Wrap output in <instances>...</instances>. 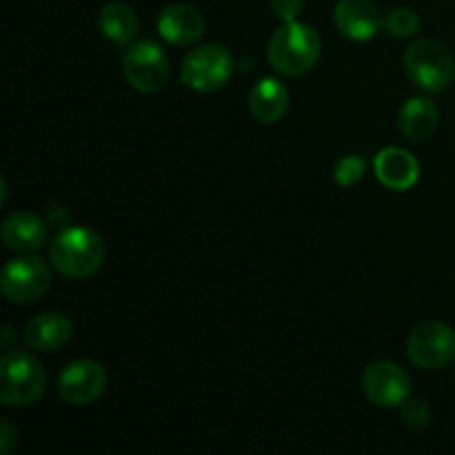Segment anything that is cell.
<instances>
[{"mask_svg": "<svg viewBox=\"0 0 455 455\" xmlns=\"http://www.w3.org/2000/svg\"><path fill=\"white\" fill-rule=\"evenodd\" d=\"M204 16L198 7L189 3H173L163 9L158 18V31L163 40L178 47L194 44L204 34Z\"/></svg>", "mask_w": 455, "mask_h": 455, "instance_id": "obj_12", "label": "cell"}, {"mask_svg": "<svg viewBox=\"0 0 455 455\" xmlns=\"http://www.w3.org/2000/svg\"><path fill=\"white\" fill-rule=\"evenodd\" d=\"M271 9L283 22H293L305 9V0H271Z\"/></svg>", "mask_w": 455, "mask_h": 455, "instance_id": "obj_22", "label": "cell"}, {"mask_svg": "<svg viewBox=\"0 0 455 455\" xmlns=\"http://www.w3.org/2000/svg\"><path fill=\"white\" fill-rule=\"evenodd\" d=\"M407 355L416 367L429 371L449 364L455 358L453 327L438 320L418 324L407 340Z\"/></svg>", "mask_w": 455, "mask_h": 455, "instance_id": "obj_8", "label": "cell"}, {"mask_svg": "<svg viewBox=\"0 0 455 455\" xmlns=\"http://www.w3.org/2000/svg\"><path fill=\"white\" fill-rule=\"evenodd\" d=\"M47 389L40 360L27 351H7L0 360V403L12 409L31 407Z\"/></svg>", "mask_w": 455, "mask_h": 455, "instance_id": "obj_3", "label": "cell"}, {"mask_svg": "<svg viewBox=\"0 0 455 455\" xmlns=\"http://www.w3.org/2000/svg\"><path fill=\"white\" fill-rule=\"evenodd\" d=\"M107 247L100 235L84 227L60 231L49 244V260L65 278H89L102 267Z\"/></svg>", "mask_w": 455, "mask_h": 455, "instance_id": "obj_1", "label": "cell"}, {"mask_svg": "<svg viewBox=\"0 0 455 455\" xmlns=\"http://www.w3.org/2000/svg\"><path fill=\"white\" fill-rule=\"evenodd\" d=\"M0 235H3L4 247L12 249V251L31 253L38 251L47 243L49 231L43 218L36 216V213L13 212L4 218Z\"/></svg>", "mask_w": 455, "mask_h": 455, "instance_id": "obj_14", "label": "cell"}, {"mask_svg": "<svg viewBox=\"0 0 455 455\" xmlns=\"http://www.w3.org/2000/svg\"><path fill=\"white\" fill-rule=\"evenodd\" d=\"M333 22L345 38L364 43L385 27V16L373 0H340L333 9Z\"/></svg>", "mask_w": 455, "mask_h": 455, "instance_id": "obj_11", "label": "cell"}, {"mask_svg": "<svg viewBox=\"0 0 455 455\" xmlns=\"http://www.w3.org/2000/svg\"><path fill=\"white\" fill-rule=\"evenodd\" d=\"M404 71L416 87L438 93L453 83L455 60L440 40L422 38L404 52Z\"/></svg>", "mask_w": 455, "mask_h": 455, "instance_id": "obj_4", "label": "cell"}, {"mask_svg": "<svg viewBox=\"0 0 455 455\" xmlns=\"http://www.w3.org/2000/svg\"><path fill=\"white\" fill-rule=\"evenodd\" d=\"M289 109V92L280 80L262 78L249 93V111L260 123H278Z\"/></svg>", "mask_w": 455, "mask_h": 455, "instance_id": "obj_16", "label": "cell"}, {"mask_svg": "<svg viewBox=\"0 0 455 455\" xmlns=\"http://www.w3.org/2000/svg\"><path fill=\"white\" fill-rule=\"evenodd\" d=\"M438 107L429 98H411L403 105L398 114V127L409 140H429L438 129Z\"/></svg>", "mask_w": 455, "mask_h": 455, "instance_id": "obj_17", "label": "cell"}, {"mask_svg": "<svg viewBox=\"0 0 455 455\" xmlns=\"http://www.w3.org/2000/svg\"><path fill=\"white\" fill-rule=\"evenodd\" d=\"M98 27H100V34L105 38H109L111 43L124 47L133 40L138 31V16L127 3H107L100 9V16H98Z\"/></svg>", "mask_w": 455, "mask_h": 455, "instance_id": "obj_18", "label": "cell"}, {"mask_svg": "<svg viewBox=\"0 0 455 455\" xmlns=\"http://www.w3.org/2000/svg\"><path fill=\"white\" fill-rule=\"evenodd\" d=\"M364 172H367V163H364L363 156L351 154L338 160L336 169H333V178H336V182L340 187H351L363 180Z\"/></svg>", "mask_w": 455, "mask_h": 455, "instance_id": "obj_20", "label": "cell"}, {"mask_svg": "<svg viewBox=\"0 0 455 455\" xmlns=\"http://www.w3.org/2000/svg\"><path fill=\"white\" fill-rule=\"evenodd\" d=\"M107 382H109L107 369L98 360H76L67 364L65 371L58 378V395L67 404L87 407L105 394Z\"/></svg>", "mask_w": 455, "mask_h": 455, "instance_id": "obj_9", "label": "cell"}, {"mask_svg": "<svg viewBox=\"0 0 455 455\" xmlns=\"http://www.w3.org/2000/svg\"><path fill=\"white\" fill-rule=\"evenodd\" d=\"M123 71L127 83L140 93H156L169 83V58L164 49L154 40L133 43L124 53Z\"/></svg>", "mask_w": 455, "mask_h": 455, "instance_id": "obj_6", "label": "cell"}, {"mask_svg": "<svg viewBox=\"0 0 455 455\" xmlns=\"http://www.w3.org/2000/svg\"><path fill=\"white\" fill-rule=\"evenodd\" d=\"M385 29L394 38H409V36H416L418 29H420V18L413 9L398 7L385 18Z\"/></svg>", "mask_w": 455, "mask_h": 455, "instance_id": "obj_19", "label": "cell"}, {"mask_svg": "<svg viewBox=\"0 0 455 455\" xmlns=\"http://www.w3.org/2000/svg\"><path fill=\"white\" fill-rule=\"evenodd\" d=\"M323 43L315 29H311L305 22H284L280 29L274 31L267 47V58L269 65L278 74L296 78V76L307 74L311 67L318 62Z\"/></svg>", "mask_w": 455, "mask_h": 455, "instance_id": "obj_2", "label": "cell"}, {"mask_svg": "<svg viewBox=\"0 0 455 455\" xmlns=\"http://www.w3.org/2000/svg\"><path fill=\"white\" fill-rule=\"evenodd\" d=\"M378 182L387 189L407 191L420 178V164L403 147H385L373 160Z\"/></svg>", "mask_w": 455, "mask_h": 455, "instance_id": "obj_13", "label": "cell"}, {"mask_svg": "<svg viewBox=\"0 0 455 455\" xmlns=\"http://www.w3.org/2000/svg\"><path fill=\"white\" fill-rule=\"evenodd\" d=\"M16 443L18 431L13 429V425H9V422H3V427H0V451H3V455H7Z\"/></svg>", "mask_w": 455, "mask_h": 455, "instance_id": "obj_23", "label": "cell"}, {"mask_svg": "<svg viewBox=\"0 0 455 455\" xmlns=\"http://www.w3.org/2000/svg\"><path fill=\"white\" fill-rule=\"evenodd\" d=\"M403 420L404 425L411 427V429L416 431L427 429L431 422L429 404L422 403V400H407V403L403 404Z\"/></svg>", "mask_w": 455, "mask_h": 455, "instance_id": "obj_21", "label": "cell"}, {"mask_svg": "<svg viewBox=\"0 0 455 455\" xmlns=\"http://www.w3.org/2000/svg\"><path fill=\"white\" fill-rule=\"evenodd\" d=\"M234 74V56L220 43L196 47L182 60L180 80L194 92H216L225 87Z\"/></svg>", "mask_w": 455, "mask_h": 455, "instance_id": "obj_5", "label": "cell"}, {"mask_svg": "<svg viewBox=\"0 0 455 455\" xmlns=\"http://www.w3.org/2000/svg\"><path fill=\"white\" fill-rule=\"evenodd\" d=\"M52 287V271L40 258L25 256L9 260L0 275L4 298L16 305H31L40 300Z\"/></svg>", "mask_w": 455, "mask_h": 455, "instance_id": "obj_7", "label": "cell"}, {"mask_svg": "<svg viewBox=\"0 0 455 455\" xmlns=\"http://www.w3.org/2000/svg\"><path fill=\"white\" fill-rule=\"evenodd\" d=\"M74 333V324L67 315L56 314V311H47L27 323L25 333V345L36 351H58L71 340Z\"/></svg>", "mask_w": 455, "mask_h": 455, "instance_id": "obj_15", "label": "cell"}, {"mask_svg": "<svg viewBox=\"0 0 455 455\" xmlns=\"http://www.w3.org/2000/svg\"><path fill=\"white\" fill-rule=\"evenodd\" d=\"M363 389L378 407H403L411 395V380L395 363L378 360L364 369Z\"/></svg>", "mask_w": 455, "mask_h": 455, "instance_id": "obj_10", "label": "cell"}]
</instances>
